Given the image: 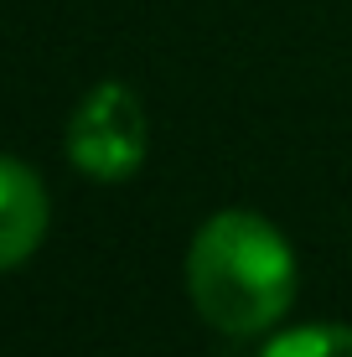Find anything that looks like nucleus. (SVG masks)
Instances as JSON below:
<instances>
[{"label": "nucleus", "instance_id": "3", "mask_svg": "<svg viewBox=\"0 0 352 357\" xmlns=\"http://www.w3.org/2000/svg\"><path fill=\"white\" fill-rule=\"evenodd\" d=\"M42 233H47V187L16 155H0V269L26 264Z\"/></svg>", "mask_w": 352, "mask_h": 357}, {"label": "nucleus", "instance_id": "4", "mask_svg": "<svg viewBox=\"0 0 352 357\" xmlns=\"http://www.w3.org/2000/svg\"><path fill=\"white\" fill-rule=\"evenodd\" d=\"M259 357H352V326H296L270 337Z\"/></svg>", "mask_w": 352, "mask_h": 357}, {"label": "nucleus", "instance_id": "1", "mask_svg": "<svg viewBox=\"0 0 352 357\" xmlns=\"http://www.w3.org/2000/svg\"><path fill=\"white\" fill-rule=\"evenodd\" d=\"M187 295L223 337H259L296 301V254L270 218L223 207L192 238Z\"/></svg>", "mask_w": 352, "mask_h": 357}, {"label": "nucleus", "instance_id": "2", "mask_svg": "<svg viewBox=\"0 0 352 357\" xmlns=\"http://www.w3.org/2000/svg\"><path fill=\"white\" fill-rule=\"evenodd\" d=\"M151 135H145V109L125 83H99L78 104L68 125V161L93 181H125L145 166Z\"/></svg>", "mask_w": 352, "mask_h": 357}]
</instances>
